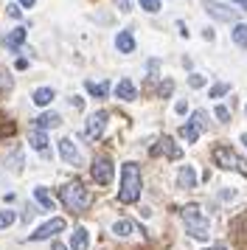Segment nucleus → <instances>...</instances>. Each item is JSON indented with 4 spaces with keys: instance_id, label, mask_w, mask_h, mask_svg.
Returning a JSON list of instances; mask_svg holds the SVG:
<instances>
[{
    "instance_id": "f257e3e1",
    "label": "nucleus",
    "mask_w": 247,
    "mask_h": 250,
    "mask_svg": "<svg viewBox=\"0 0 247 250\" xmlns=\"http://www.w3.org/2000/svg\"><path fill=\"white\" fill-rule=\"evenodd\" d=\"M59 200L65 205L67 211H73V214H84L90 205H93V191H90L84 183H67L59 188Z\"/></svg>"
},
{
    "instance_id": "f03ea898",
    "label": "nucleus",
    "mask_w": 247,
    "mask_h": 250,
    "mask_svg": "<svg viewBox=\"0 0 247 250\" xmlns=\"http://www.w3.org/2000/svg\"><path fill=\"white\" fill-rule=\"evenodd\" d=\"M141 169H138V163H124L121 169V191H118V200L124 205H132L141 200Z\"/></svg>"
},
{
    "instance_id": "7ed1b4c3",
    "label": "nucleus",
    "mask_w": 247,
    "mask_h": 250,
    "mask_svg": "<svg viewBox=\"0 0 247 250\" xmlns=\"http://www.w3.org/2000/svg\"><path fill=\"white\" fill-rule=\"evenodd\" d=\"M183 222H185V230H188L194 239L211 236V222H208V216L202 214L197 205H185V208H183Z\"/></svg>"
},
{
    "instance_id": "20e7f679",
    "label": "nucleus",
    "mask_w": 247,
    "mask_h": 250,
    "mask_svg": "<svg viewBox=\"0 0 247 250\" xmlns=\"http://www.w3.org/2000/svg\"><path fill=\"white\" fill-rule=\"evenodd\" d=\"M213 160H216V166H222V169H233L239 174H245L247 177V160L242 155H236L230 146H213Z\"/></svg>"
},
{
    "instance_id": "39448f33",
    "label": "nucleus",
    "mask_w": 247,
    "mask_h": 250,
    "mask_svg": "<svg viewBox=\"0 0 247 250\" xmlns=\"http://www.w3.org/2000/svg\"><path fill=\"white\" fill-rule=\"evenodd\" d=\"M112 160L110 158H104V155H101V158H96L93 160V166H90V174H93V180L99 183V186H110L112 183Z\"/></svg>"
},
{
    "instance_id": "423d86ee",
    "label": "nucleus",
    "mask_w": 247,
    "mask_h": 250,
    "mask_svg": "<svg viewBox=\"0 0 247 250\" xmlns=\"http://www.w3.org/2000/svg\"><path fill=\"white\" fill-rule=\"evenodd\" d=\"M65 225H67V222L62 219V216H54L51 222H45L42 228H37L34 233H28V239H31V242H42V239H51V236H56L59 230H65Z\"/></svg>"
},
{
    "instance_id": "0eeeda50",
    "label": "nucleus",
    "mask_w": 247,
    "mask_h": 250,
    "mask_svg": "<svg viewBox=\"0 0 247 250\" xmlns=\"http://www.w3.org/2000/svg\"><path fill=\"white\" fill-rule=\"evenodd\" d=\"M202 9L211 14V17L222 20V23H233L236 17H239V12H236V9H227V6L216 3V0H202Z\"/></svg>"
},
{
    "instance_id": "6e6552de",
    "label": "nucleus",
    "mask_w": 247,
    "mask_h": 250,
    "mask_svg": "<svg viewBox=\"0 0 247 250\" xmlns=\"http://www.w3.org/2000/svg\"><path fill=\"white\" fill-rule=\"evenodd\" d=\"M104 126H107V113L99 110V113H93L87 118V129H84V138L87 141H99L101 132H104Z\"/></svg>"
},
{
    "instance_id": "1a4fd4ad",
    "label": "nucleus",
    "mask_w": 247,
    "mask_h": 250,
    "mask_svg": "<svg viewBox=\"0 0 247 250\" xmlns=\"http://www.w3.org/2000/svg\"><path fill=\"white\" fill-rule=\"evenodd\" d=\"M149 152H152V158H157V155H166V158H171V160L183 158V149L174 146V141H171V138H160V141H157Z\"/></svg>"
},
{
    "instance_id": "9d476101",
    "label": "nucleus",
    "mask_w": 247,
    "mask_h": 250,
    "mask_svg": "<svg viewBox=\"0 0 247 250\" xmlns=\"http://www.w3.org/2000/svg\"><path fill=\"white\" fill-rule=\"evenodd\" d=\"M59 152H62V160H65V163H70V166L82 163V158H79V149H76V144H73L70 138H62V141H59Z\"/></svg>"
},
{
    "instance_id": "9b49d317",
    "label": "nucleus",
    "mask_w": 247,
    "mask_h": 250,
    "mask_svg": "<svg viewBox=\"0 0 247 250\" xmlns=\"http://www.w3.org/2000/svg\"><path fill=\"white\" fill-rule=\"evenodd\" d=\"M233 239L239 248L247 250V216H239V219H233Z\"/></svg>"
},
{
    "instance_id": "f8f14e48",
    "label": "nucleus",
    "mask_w": 247,
    "mask_h": 250,
    "mask_svg": "<svg viewBox=\"0 0 247 250\" xmlns=\"http://www.w3.org/2000/svg\"><path fill=\"white\" fill-rule=\"evenodd\" d=\"M177 186H180V188H197V174H194V166H183V169H180Z\"/></svg>"
},
{
    "instance_id": "ddd939ff",
    "label": "nucleus",
    "mask_w": 247,
    "mask_h": 250,
    "mask_svg": "<svg viewBox=\"0 0 247 250\" xmlns=\"http://www.w3.org/2000/svg\"><path fill=\"white\" fill-rule=\"evenodd\" d=\"M90 236H87V228H76L70 233V250H87Z\"/></svg>"
},
{
    "instance_id": "4468645a",
    "label": "nucleus",
    "mask_w": 247,
    "mask_h": 250,
    "mask_svg": "<svg viewBox=\"0 0 247 250\" xmlns=\"http://www.w3.org/2000/svg\"><path fill=\"white\" fill-rule=\"evenodd\" d=\"M34 124H37V129H40V132H45V129H54V126H59V124H62V118H59V113H42L37 121H34Z\"/></svg>"
},
{
    "instance_id": "2eb2a0df",
    "label": "nucleus",
    "mask_w": 247,
    "mask_h": 250,
    "mask_svg": "<svg viewBox=\"0 0 247 250\" xmlns=\"http://www.w3.org/2000/svg\"><path fill=\"white\" fill-rule=\"evenodd\" d=\"M115 48L121 51V54H132L135 51V37L129 31H121V34L115 37Z\"/></svg>"
},
{
    "instance_id": "dca6fc26",
    "label": "nucleus",
    "mask_w": 247,
    "mask_h": 250,
    "mask_svg": "<svg viewBox=\"0 0 247 250\" xmlns=\"http://www.w3.org/2000/svg\"><path fill=\"white\" fill-rule=\"evenodd\" d=\"M112 233L115 236H132V233H138V225H135L132 219H118L112 225Z\"/></svg>"
},
{
    "instance_id": "f3484780",
    "label": "nucleus",
    "mask_w": 247,
    "mask_h": 250,
    "mask_svg": "<svg viewBox=\"0 0 247 250\" xmlns=\"http://www.w3.org/2000/svg\"><path fill=\"white\" fill-rule=\"evenodd\" d=\"M25 34H28L25 28H14L11 34H6V40H3V42H6V48H11V51H20V45H22V40H25Z\"/></svg>"
},
{
    "instance_id": "a211bd4d",
    "label": "nucleus",
    "mask_w": 247,
    "mask_h": 250,
    "mask_svg": "<svg viewBox=\"0 0 247 250\" xmlns=\"http://www.w3.org/2000/svg\"><path fill=\"white\" fill-rule=\"evenodd\" d=\"M115 93H118V99H124V102H132L135 96H138V93H135V84H132L129 79H121V82H118Z\"/></svg>"
},
{
    "instance_id": "6ab92c4d",
    "label": "nucleus",
    "mask_w": 247,
    "mask_h": 250,
    "mask_svg": "<svg viewBox=\"0 0 247 250\" xmlns=\"http://www.w3.org/2000/svg\"><path fill=\"white\" fill-rule=\"evenodd\" d=\"M54 99H56V93L51 90V87H40V90H34V104H40V107L51 104Z\"/></svg>"
},
{
    "instance_id": "aec40b11",
    "label": "nucleus",
    "mask_w": 247,
    "mask_h": 250,
    "mask_svg": "<svg viewBox=\"0 0 247 250\" xmlns=\"http://www.w3.org/2000/svg\"><path fill=\"white\" fill-rule=\"evenodd\" d=\"M34 197H37V203L42 205L45 211H54V197L45 191L42 186H37V188H34Z\"/></svg>"
},
{
    "instance_id": "412c9836",
    "label": "nucleus",
    "mask_w": 247,
    "mask_h": 250,
    "mask_svg": "<svg viewBox=\"0 0 247 250\" xmlns=\"http://www.w3.org/2000/svg\"><path fill=\"white\" fill-rule=\"evenodd\" d=\"M84 87H87L90 96H96V99H104V96L110 93V82H99V84H96V82H87Z\"/></svg>"
},
{
    "instance_id": "4be33fe9",
    "label": "nucleus",
    "mask_w": 247,
    "mask_h": 250,
    "mask_svg": "<svg viewBox=\"0 0 247 250\" xmlns=\"http://www.w3.org/2000/svg\"><path fill=\"white\" fill-rule=\"evenodd\" d=\"M200 132H202V129H200L197 124H191V121H188V124H183V126H180V135L185 138L188 144H197V138H200Z\"/></svg>"
},
{
    "instance_id": "5701e85b",
    "label": "nucleus",
    "mask_w": 247,
    "mask_h": 250,
    "mask_svg": "<svg viewBox=\"0 0 247 250\" xmlns=\"http://www.w3.org/2000/svg\"><path fill=\"white\" fill-rule=\"evenodd\" d=\"M28 141H31V146L37 149V152H48V135H45V132H40V129H34Z\"/></svg>"
},
{
    "instance_id": "b1692460",
    "label": "nucleus",
    "mask_w": 247,
    "mask_h": 250,
    "mask_svg": "<svg viewBox=\"0 0 247 250\" xmlns=\"http://www.w3.org/2000/svg\"><path fill=\"white\" fill-rule=\"evenodd\" d=\"M233 42L239 48H247V25L245 23H236L233 25Z\"/></svg>"
},
{
    "instance_id": "393cba45",
    "label": "nucleus",
    "mask_w": 247,
    "mask_h": 250,
    "mask_svg": "<svg viewBox=\"0 0 247 250\" xmlns=\"http://www.w3.org/2000/svg\"><path fill=\"white\" fill-rule=\"evenodd\" d=\"M14 219H17L14 211H0V230H3V228H9V225H14Z\"/></svg>"
},
{
    "instance_id": "a878e982",
    "label": "nucleus",
    "mask_w": 247,
    "mask_h": 250,
    "mask_svg": "<svg viewBox=\"0 0 247 250\" xmlns=\"http://www.w3.org/2000/svg\"><path fill=\"white\" fill-rule=\"evenodd\" d=\"M208 115H205V110H197V113L191 115V124H197L200 129H208V121H205Z\"/></svg>"
},
{
    "instance_id": "bb28decb",
    "label": "nucleus",
    "mask_w": 247,
    "mask_h": 250,
    "mask_svg": "<svg viewBox=\"0 0 247 250\" xmlns=\"http://www.w3.org/2000/svg\"><path fill=\"white\" fill-rule=\"evenodd\" d=\"M227 90H230V84L219 82V84H213V87H211V99H219V96H225Z\"/></svg>"
},
{
    "instance_id": "cd10ccee",
    "label": "nucleus",
    "mask_w": 247,
    "mask_h": 250,
    "mask_svg": "<svg viewBox=\"0 0 247 250\" xmlns=\"http://www.w3.org/2000/svg\"><path fill=\"white\" fill-rule=\"evenodd\" d=\"M141 6H144L146 12H152V14L160 12V3H157V0H141Z\"/></svg>"
},
{
    "instance_id": "c85d7f7f",
    "label": "nucleus",
    "mask_w": 247,
    "mask_h": 250,
    "mask_svg": "<svg viewBox=\"0 0 247 250\" xmlns=\"http://www.w3.org/2000/svg\"><path fill=\"white\" fill-rule=\"evenodd\" d=\"M11 84H14V82H11L9 73H0V90H11Z\"/></svg>"
},
{
    "instance_id": "c756f323",
    "label": "nucleus",
    "mask_w": 247,
    "mask_h": 250,
    "mask_svg": "<svg viewBox=\"0 0 247 250\" xmlns=\"http://www.w3.org/2000/svg\"><path fill=\"white\" fill-rule=\"evenodd\" d=\"M213 113H216V118H219V121H230V110H227V107H216Z\"/></svg>"
},
{
    "instance_id": "7c9ffc66",
    "label": "nucleus",
    "mask_w": 247,
    "mask_h": 250,
    "mask_svg": "<svg viewBox=\"0 0 247 250\" xmlns=\"http://www.w3.org/2000/svg\"><path fill=\"white\" fill-rule=\"evenodd\" d=\"M188 84H191V87H202V84H205V76H200V73H194V76L188 79Z\"/></svg>"
},
{
    "instance_id": "2f4dec72",
    "label": "nucleus",
    "mask_w": 247,
    "mask_h": 250,
    "mask_svg": "<svg viewBox=\"0 0 247 250\" xmlns=\"http://www.w3.org/2000/svg\"><path fill=\"white\" fill-rule=\"evenodd\" d=\"M115 6H118L121 12H129V9H132V3H129V0H115Z\"/></svg>"
},
{
    "instance_id": "473e14b6",
    "label": "nucleus",
    "mask_w": 247,
    "mask_h": 250,
    "mask_svg": "<svg viewBox=\"0 0 247 250\" xmlns=\"http://www.w3.org/2000/svg\"><path fill=\"white\" fill-rule=\"evenodd\" d=\"M171 87H174V84H171V82H166V84H160V96H163V99H166L168 93H171Z\"/></svg>"
},
{
    "instance_id": "72a5a7b5",
    "label": "nucleus",
    "mask_w": 247,
    "mask_h": 250,
    "mask_svg": "<svg viewBox=\"0 0 247 250\" xmlns=\"http://www.w3.org/2000/svg\"><path fill=\"white\" fill-rule=\"evenodd\" d=\"M6 9H9V17H14V20L20 17V9H17V6H6Z\"/></svg>"
},
{
    "instance_id": "f704fd0d",
    "label": "nucleus",
    "mask_w": 247,
    "mask_h": 250,
    "mask_svg": "<svg viewBox=\"0 0 247 250\" xmlns=\"http://www.w3.org/2000/svg\"><path fill=\"white\" fill-rule=\"evenodd\" d=\"M20 3H22V6H25V9H31V6H34V3H37V0H20Z\"/></svg>"
},
{
    "instance_id": "c9c22d12",
    "label": "nucleus",
    "mask_w": 247,
    "mask_h": 250,
    "mask_svg": "<svg viewBox=\"0 0 247 250\" xmlns=\"http://www.w3.org/2000/svg\"><path fill=\"white\" fill-rule=\"evenodd\" d=\"M233 3H236V6H242V9L247 12V0H233Z\"/></svg>"
},
{
    "instance_id": "e433bc0d",
    "label": "nucleus",
    "mask_w": 247,
    "mask_h": 250,
    "mask_svg": "<svg viewBox=\"0 0 247 250\" xmlns=\"http://www.w3.org/2000/svg\"><path fill=\"white\" fill-rule=\"evenodd\" d=\"M205 250H227L225 245H213V248H205Z\"/></svg>"
},
{
    "instance_id": "4c0bfd02",
    "label": "nucleus",
    "mask_w": 247,
    "mask_h": 250,
    "mask_svg": "<svg viewBox=\"0 0 247 250\" xmlns=\"http://www.w3.org/2000/svg\"><path fill=\"white\" fill-rule=\"evenodd\" d=\"M54 250H67L65 245H59V242H54Z\"/></svg>"
},
{
    "instance_id": "58836bf2",
    "label": "nucleus",
    "mask_w": 247,
    "mask_h": 250,
    "mask_svg": "<svg viewBox=\"0 0 247 250\" xmlns=\"http://www.w3.org/2000/svg\"><path fill=\"white\" fill-rule=\"evenodd\" d=\"M242 141H245V146H247V132H245V135H242Z\"/></svg>"
}]
</instances>
